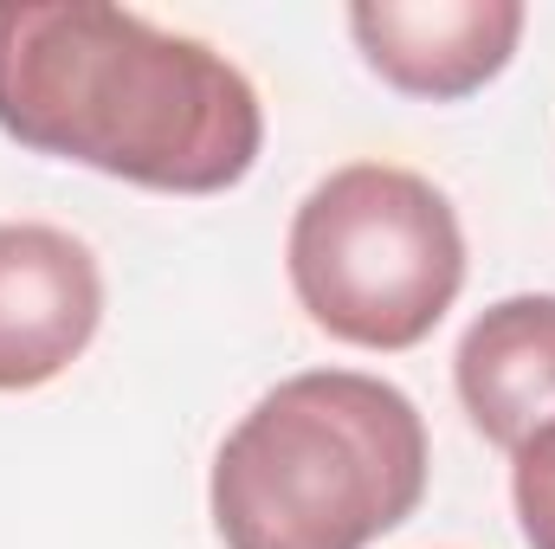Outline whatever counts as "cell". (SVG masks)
<instances>
[{"mask_svg":"<svg viewBox=\"0 0 555 549\" xmlns=\"http://www.w3.org/2000/svg\"><path fill=\"white\" fill-rule=\"evenodd\" d=\"M0 130L155 194H227L266 149L253 78L104 0H0Z\"/></svg>","mask_w":555,"mask_h":549,"instance_id":"obj_1","label":"cell"},{"mask_svg":"<svg viewBox=\"0 0 555 549\" xmlns=\"http://www.w3.org/2000/svg\"><path fill=\"white\" fill-rule=\"evenodd\" d=\"M426 420L382 375L304 369L266 388L214 452L227 549H369L426 498Z\"/></svg>","mask_w":555,"mask_h":549,"instance_id":"obj_2","label":"cell"},{"mask_svg":"<svg viewBox=\"0 0 555 549\" xmlns=\"http://www.w3.org/2000/svg\"><path fill=\"white\" fill-rule=\"evenodd\" d=\"M304 317L375 356L420 349L465 291V233L452 201L395 162H349L323 175L284 240Z\"/></svg>","mask_w":555,"mask_h":549,"instance_id":"obj_3","label":"cell"},{"mask_svg":"<svg viewBox=\"0 0 555 549\" xmlns=\"http://www.w3.org/2000/svg\"><path fill=\"white\" fill-rule=\"evenodd\" d=\"M104 323V272L85 240L46 220L0 227V395L59 382Z\"/></svg>","mask_w":555,"mask_h":549,"instance_id":"obj_4","label":"cell"},{"mask_svg":"<svg viewBox=\"0 0 555 549\" xmlns=\"http://www.w3.org/2000/svg\"><path fill=\"white\" fill-rule=\"evenodd\" d=\"M524 26L530 13L517 0H362L349 7V33L369 72L420 104H459L485 91L511 65Z\"/></svg>","mask_w":555,"mask_h":549,"instance_id":"obj_5","label":"cell"},{"mask_svg":"<svg viewBox=\"0 0 555 549\" xmlns=\"http://www.w3.org/2000/svg\"><path fill=\"white\" fill-rule=\"evenodd\" d=\"M452 388L459 408L472 413V426L517 452L537 426L555 420V297L550 291H524V297H498L491 310L472 317V330L459 336L452 356Z\"/></svg>","mask_w":555,"mask_h":549,"instance_id":"obj_6","label":"cell"},{"mask_svg":"<svg viewBox=\"0 0 555 549\" xmlns=\"http://www.w3.org/2000/svg\"><path fill=\"white\" fill-rule=\"evenodd\" d=\"M511 505L530 549H555V420L511 452Z\"/></svg>","mask_w":555,"mask_h":549,"instance_id":"obj_7","label":"cell"}]
</instances>
